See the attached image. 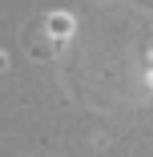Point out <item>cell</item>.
<instances>
[{
    "mask_svg": "<svg viewBox=\"0 0 153 157\" xmlns=\"http://www.w3.org/2000/svg\"><path fill=\"white\" fill-rule=\"evenodd\" d=\"M69 33H73V16H69V12H52V16H48V36L65 40Z\"/></svg>",
    "mask_w": 153,
    "mask_h": 157,
    "instance_id": "1",
    "label": "cell"
}]
</instances>
